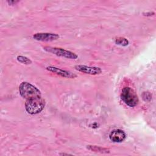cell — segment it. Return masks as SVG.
Listing matches in <instances>:
<instances>
[{
	"instance_id": "6da1fadb",
	"label": "cell",
	"mask_w": 156,
	"mask_h": 156,
	"mask_svg": "<svg viewBox=\"0 0 156 156\" xmlns=\"http://www.w3.org/2000/svg\"><path fill=\"white\" fill-rule=\"evenodd\" d=\"M19 91L21 96L26 100L41 96V91L36 87L27 82H23L20 85Z\"/></svg>"
},
{
	"instance_id": "277c9868",
	"label": "cell",
	"mask_w": 156,
	"mask_h": 156,
	"mask_svg": "<svg viewBox=\"0 0 156 156\" xmlns=\"http://www.w3.org/2000/svg\"><path fill=\"white\" fill-rule=\"evenodd\" d=\"M43 49L49 53H52L54 55H56L59 57H63L69 59H76L77 58V55L75 53L64 49L60 48L57 47H52V46H44L43 47Z\"/></svg>"
},
{
	"instance_id": "8992f818",
	"label": "cell",
	"mask_w": 156,
	"mask_h": 156,
	"mask_svg": "<svg viewBox=\"0 0 156 156\" xmlns=\"http://www.w3.org/2000/svg\"><path fill=\"white\" fill-rule=\"evenodd\" d=\"M46 69L48 70L49 71L55 73V74H57L60 77H65V78L73 79V78H75L77 77L76 74L72 73L70 71L62 69L60 68H57L55 66H48V67H46Z\"/></svg>"
},
{
	"instance_id": "52a82bcc",
	"label": "cell",
	"mask_w": 156,
	"mask_h": 156,
	"mask_svg": "<svg viewBox=\"0 0 156 156\" xmlns=\"http://www.w3.org/2000/svg\"><path fill=\"white\" fill-rule=\"evenodd\" d=\"M33 38L38 41H52L57 40L59 35L52 33H37L33 35Z\"/></svg>"
},
{
	"instance_id": "7c38bea8",
	"label": "cell",
	"mask_w": 156,
	"mask_h": 156,
	"mask_svg": "<svg viewBox=\"0 0 156 156\" xmlns=\"http://www.w3.org/2000/svg\"><path fill=\"white\" fill-rule=\"evenodd\" d=\"M7 2L9 5H14L16 3H18L19 2V1H7Z\"/></svg>"
},
{
	"instance_id": "30bf717a",
	"label": "cell",
	"mask_w": 156,
	"mask_h": 156,
	"mask_svg": "<svg viewBox=\"0 0 156 156\" xmlns=\"http://www.w3.org/2000/svg\"><path fill=\"white\" fill-rule=\"evenodd\" d=\"M115 42L116 44L120 46H126L129 44L128 40L126 39V38L121 37L116 38L115 40Z\"/></svg>"
},
{
	"instance_id": "5bb4252c",
	"label": "cell",
	"mask_w": 156,
	"mask_h": 156,
	"mask_svg": "<svg viewBox=\"0 0 156 156\" xmlns=\"http://www.w3.org/2000/svg\"><path fill=\"white\" fill-rule=\"evenodd\" d=\"M59 155H71V154H65V153H60V154H59Z\"/></svg>"
},
{
	"instance_id": "3957f363",
	"label": "cell",
	"mask_w": 156,
	"mask_h": 156,
	"mask_svg": "<svg viewBox=\"0 0 156 156\" xmlns=\"http://www.w3.org/2000/svg\"><path fill=\"white\" fill-rule=\"evenodd\" d=\"M121 98L126 105L131 107L136 106L139 102L136 92L129 87L123 88L121 94Z\"/></svg>"
},
{
	"instance_id": "7a4b0ae2",
	"label": "cell",
	"mask_w": 156,
	"mask_h": 156,
	"mask_svg": "<svg viewBox=\"0 0 156 156\" xmlns=\"http://www.w3.org/2000/svg\"><path fill=\"white\" fill-rule=\"evenodd\" d=\"M45 106V101L41 96L26 100L25 108L30 115H35L41 112Z\"/></svg>"
},
{
	"instance_id": "8fae6325",
	"label": "cell",
	"mask_w": 156,
	"mask_h": 156,
	"mask_svg": "<svg viewBox=\"0 0 156 156\" xmlns=\"http://www.w3.org/2000/svg\"><path fill=\"white\" fill-rule=\"evenodd\" d=\"M17 60L23 63V64H25V65H29L32 63V60L30 59H29V58L25 57V56H23V55H18L17 57Z\"/></svg>"
},
{
	"instance_id": "4fadbf2b",
	"label": "cell",
	"mask_w": 156,
	"mask_h": 156,
	"mask_svg": "<svg viewBox=\"0 0 156 156\" xmlns=\"http://www.w3.org/2000/svg\"><path fill=\"white\" fill-rule=\"evenodd\" d=\"M144 15L146 16H151V15H153L154 14V12H149V13H144Z\"/></svg>"
},
{
	"instance_id": "5b68a950",
	"label": "cell",
	"mask_w": 156,
	"mask_h": 156,
	"mask_svg": "<svg viewBox=\"0 0 156 156\" xmlns=\"http://www.w3.org/2000/svg\"><path fill=\"white\" fill-rule=\"evenodd\" d=\"M75 69L83 73L91 74V75H97L102 73V69L99 67L95 66H88L86 65H77L75 66Z\"/></svg>"
},
{
	"instance_id": "9c48e42d",
	"label": "cell",
	"mask_w": 156,
	"mask_h": 156,
	"mask_svg": "<svg viewBox=\"0 0 156 156\" xmlns=\"http://www.w3.org/2000/svg\"><path fill=\"white\" fill-rule=\"evenodd\" d=\"M87 148L91 151L95 152H99L102 154H108L110 153V150L107 148L102 147L98 146H94V145H88L87 146Z\"/></svg>"
},
{
	"instance_id": "ba28073f",
	"label": "cell",
	"mask_w": 156,
	"mask_h": 156,
	"mask_svg": "<svg viewBox=\"0 0 156 156\" xmlns=\"http://www.w3.org/2000/svg\"><path fill=\"white\" fill-rule=\"evenodd\" d=\"M109 138L113 142L120 143L126 139V134L121 129H114L110 133Z\"/></svg>"
}]
</instances>
